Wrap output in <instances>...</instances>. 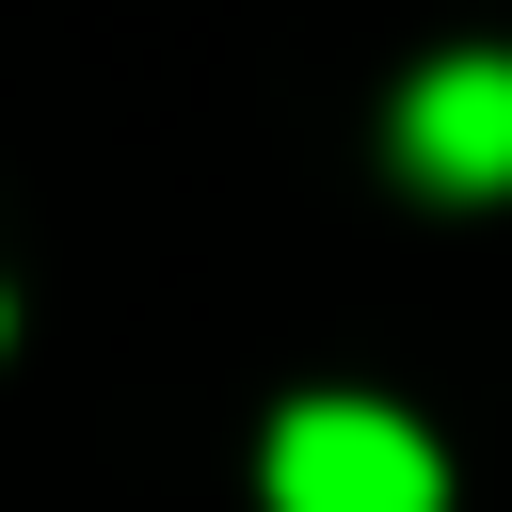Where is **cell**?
Instances as JSON below:
<instances>
[{"mask_svg":"<svg viewBox=\"0 0 512 512\" xmlns=\"http://www.w3.org/2000/svg\"><path fill=\"white\" fill-rule=\"evenodd\" d=\"M400 160H416L432 192H496V176H512V64H496V48L432 64V80L400 96Z\"/></svg>","mask_w":512,"mask_h":512,"instance_id":"cell-2","label":"cell"},{"mask_svg":"<svg viewBox=\"0 0 512 512\" xmlns=\"http://www.w3.org/2000/svg\"><path fill=\"white\" fill-rule=\"evenodd\" d=\"M272 512H448V464L384 400H304L272 432Z\"/></svg>","mask_w":512,"mask_h":512,"instance_id":"cell-1","label":"cell"}]
</instances>
